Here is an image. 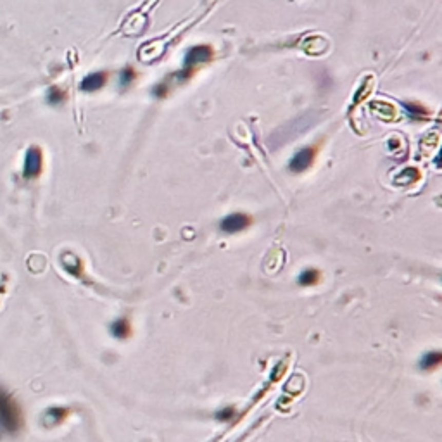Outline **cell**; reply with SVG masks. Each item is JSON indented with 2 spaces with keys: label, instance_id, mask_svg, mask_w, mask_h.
Here are the masks:
<instances>
[{
  "label": "cell",
  "instance_id": "9c48e42d",
  "mask_svg": "<svg viewBox=\"0 0 442 442\" xmlns=\"http://www.w3.org/2000/svg\"><path fill=\"white\" fill-rule=\"evenodd\" d=\"M318 277H320V273L318 272H315V270H308V272H304L301 275L299 282H301L302 285H315L318 282Z\"/></svg>",
  "mask_w": 442,
  "mask_h": 442
},
{
  "label": "cell",
  "instance_id": "ba28073f",
  "mask_svg": "<svg viewBox=\"0 0 442 442\" xmlns=\"http://www.w3.org/2000/svg\"><path fill=\"white\" fill-rule=\"evenodd\" d=\"M64 418V410H59V408H54V410H49L44 416V424L45 425H55L57 421H61Z\"/></svg>",
  "mask_w": 442,
  "mask_h": 442
},
{
  "label": "cell",
  "instance_id": "8992f818",
  "mask_svg": "<svg viewBox=\"0 0 442 442\" xmlns=\"http://www.w3.org/2000/svg\"><path fill=\"white\" fill-rule=\"evenodd\" d=\"M106 73H102V71H99V73H92L88 74L87 78L82 80V85H80V88L83 90V92H95V90L102 88L104 83H106Z\"/></svg>",
  "mask_w": 442,
  "mask_h": 442
},
{
  "label": "cell",
  "instance_id": "5b68a950",
  "mask_svg": "<svg viewBox=\"0 0 442 442\" xmlns=\"http://www.w3.org/2000/svg\"><path fill=\"white\" fill-rule=\"evenodd\" d=\"M249 223H251V220L245 215L237 213V215L226 216L221 223V228H223V232H226V234H237V232L245 230V228L249 226Z\"/></svg>",
  "mask_w": 442,
  "mask_h": 442
},
{
  "label": "cell",
  "instance_id": "30bf717a",
  "mask_svg": "<svg viewBox=\"0 0 442 442\" xmlns=\"http://www.w3.org/2000/svg\"><path fill=\"white\" fill-rule=\"evenodd\" d=\"M135 76H137L135 71H133L131 68H126L121 73V85H123V87H128V85H130L133 80H135Z\"/></svg>",
  "mask_w": 442,
  "mask_h": 442
},
{
  "label": "cell",
  "instance_id": "52a82bcc",
  "mask_svg": "<svg viewBox=\"0 0 442 442\" xmlns=\"http://www.w3.org/2000/svg\"><path fill=\"white\" fill-rule=\"evenodd\" d=\"M64 99H66V93L57 87H52L49 90V93H47V102H49L50 106H59V104L64 102Z\"/></svg>",
  "mask_w": 442,
  "mask_h": 442
},
{
  "label": "cell",
  "instance_id": "6da1fadb",
  "mask_svg": "<svg viewBox=\"0 0 442 442\" xmlns=\"http://www.w3.org/2000/svg\"><path fill=\"white\" fill-rule=\"evenodd\" d=\"M23 425L21 411L12 397L0 387V430L6 434H16Z\"/></svg>",
  "mask_w": 442,
  "mask_h": 442
},
{
  "label": "cell",
  "instance_id": "277c9868",
  "mask_svg": "<svg viewBox=\"0 0 442 442\" xmlns=\"http://www.w3.org/2000/svg\"><path fill=\"white\" fill-rule=\"evenodd\" d=\"M313 161H315V149H311V147H308V149H301L292 158L291 169L296 171V173H301V171L310 168Z\"/></svg>",
  "mask_w": 442,
  "mask_h": 442
},
{
  "label": "cell",
  "instance_id": "3957f363",
  "mask_svg": "<svg viewBox=\"0 0 442 442\" xmlns=\"http://www.w3.org/2000/svg\"><path fill=\"white\" fill-rule=\"evenodd\" d=\"M42 169V154L38 147H30L25 159V177L35 178Z\"/></svg>",
  "mask_w": 442,
  "mask_h": 442
},
{
  "label": "cell",
  "instance_id": "7a4b0ae2",
  "mask_svg": "<svg viewBox=\"0 0 442 442\" xmlns=\"http://www.w3.org/2000/svg\"><path fill=\"white\" fill-rule=\"evenodd\" d=\"M213 55L211 47L207 45H197L194 49H190L187 52V57H185V64H183V78H188L192 74V69L196 68L197 64L207 63Z\"/></svg>",
  "mask_w": 442,
  "mask_h": 442
},
{
  "label": "cell",
  "instance_id": "8fae6325",
  "mask_svg": "<svg viewBox=\"0 0 442 442\" xmlns=\"http://www.w3.org/2000/svg\"><path fill=\"white\" fill-rule=\"evenodd\" d=\"M406 109H408V112H410L411 116L416 118V120H420V118H427V111H425V109H421V107H418V106L406 104Z\"/></svg>",
  "mask_w": 442,
  "mask_h": 442
}]
</instances>
